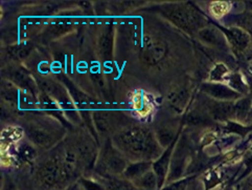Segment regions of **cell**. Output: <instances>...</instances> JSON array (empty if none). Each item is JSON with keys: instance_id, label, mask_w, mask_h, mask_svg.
Segmentation results:
<instances>
[{"instance_id": "obj_22", "label": "cell", "mask_w": 252, "mask_h": 190, "mask_svg": "<svg viewBox=\"0 0 252 190\" xmlns=\"http://www.w3.org/2000/svg\"><path fill=\"white\" fill-rule=\"evenodd\" d=\"M32 49V45L27 42H22L15 44L8 47V54H10L14 59H24L30 54Z\"/></svg>"}, {"instance_id": "obj_32", "label": "cell", "mask_w": 252, "mask_h": 190, "mask_svg": "<svg viewBox=\"0 0 252 190\" xmlns=\"http://www.w3.org/2000/svg\"><path fill=\"white\" fill-rule=\"evenodd\" d=\"M221 190H236V189H234V187H233V186L227 185V186H225L224 188H222Z\"/></svg>"}, {"instance_id": "obj_9", "label": "cell", "mask_w": 252, "mask_h": 190, "mask_svg": "<svg viewBox=\"0 0 252 190\" xmlns=\"http://www.w3.org/2000/svg\"><path fill=\"white\" fill-rule=\"evenodd\" d=\"M234 103L236 101H216L211 105L212 117L219 121L234 119Z\"/></svg>"}, {"instance_id": "obj_18", "label": "cell", "mask_w": 252, "mask_h": 190, "mask_svg": "<svg viewBox=\"0 0 252 190\" xmlns=\"http://www.w3.org/2000/svg\"><path fill=\"white\" fill-rule=\"evenodd\" d=\"M232 4L230 1H213L209 5V12L214 18L220 20L230 13Z\"/></svg>"}, {"instance_id": "obj_7", "label": "cell", "mask_w": 252, "mask_h": 190, "mask_svg": "<svg viewBox=\"0 0 252 190\" xmlns=\"http://www.w3.org/2000/svg\"><path fill=\"white\" fill-rule=\"evenodd\" d=\"M202 92L209 97L215 99L216 101H230L234 102L238 101L242 98V95L239 94L236 90L225 85L223 83H216V82H208L204 83L201 87Z\"/></svg>"}, {"instance_id": "obj_26", "label": "cell", "mask_w": 252, "mask_h": 190, "mask_svg": "<svg viewBox=\"0 0 252 190\" xmlns=\"http://www.w3.org/2000/svg\"><path fill=\"white\" fill-rule=\"evenodd\" d=\"M71 27H72L71 22H68V21H58V22L54 23V26L50 28V34H53V35L64 34V33L68 32Z\"/></svg>"}, {"instance_id": "obj_28", "label": "cell", "mask_w": 252, "mask_h": 190, "mask_svg": "<svg viewBox=\"0 0 252 190\" xmlns=\"http://www.w3.org/2000/svg\"><path fill=\"white\" fill-rule=\"evenodd\" d=\"M94 120H95L96 127L100 131H103V133H107V131L110 130V125H109V122L102 113H99V112L95 113Z\"/></svg>"}, {"instance_id": "obj_20", "label": "cell", "mask_w": 252, "mask_h": 190, "mask_svg": "<svg viewBox=\"0 0 252 190\" xmlns=\"http://www.w3.org/2000/svg\"><path fill=\"white\" fill-rule=\"evenodd\" d=\"M189 92L184 88L174 90L170 95V102L176 110H183L189 100Z\"/></svg>"}, {"instance_id": "obj_6", "label": "cell", "mask_w": 252, "mask_h": 190, "mask_svg": "<svg viewBox=\"0 0 252 190\" xmlns=\"http://www.w3.org/2000/svg\"><path fill=\"white\" fill-rule=\"evenodd\" d=\"M128 164L121 152L114 150L111 146H107L102 156V167L111 176L123 175Z\"/></svg>"}, {"instance_id": "obj_11", "label": "cell", "mask_w": 252, "mask_h": 190, "mask_svg": "<svg viewBox=\"0 0 252 190\" xmlns=\"http://www.w3.org/2000/svg\"><path fill=\"white\" fill-rule=\"evenodd\" d=\"M151 167H153L152 162H133L132 164L128 165L125 172L123 173L124 179L131 182V183H134L136 180L144 176L145 173L152 169Z\"/></svg>"}, {"instance_id": "obj_10", "label": "cell", "mask_w": 252, "mask_h": 190, "mask_svg": "<svg viewBox=\"0 0 252 190\" xmlns=\"http://www.w3.org/2000/svg\"><path fill=\"white\" fill-rule=\"evenodd\" d=\"M198 36L201 41H203L204 43L208 45L224 46L225 44H228L222 31H219L215 28L205 27L199 31Z\"/></svg>"}, {"instance_id": "obj_33", "label": "cell", "mask_w": 252, "mask_h": 190, "mask_svg": "<svg viewBox=\"0 0 252 190\" xmlns=\"http://www.w3.org/2000/svg\"><path fill=\"white\" fill-rule=\"evenodd\" d=\"M248 53H249V58H250V60H251V62H252V45H251V47L249 48Z\"/></svg>"}, {"instance_id": "obj_31", "label": "cell", "mask_w": 252, "mask_h": 190, "mask_svg": "<svg viewBox=\"0 0 252 190\" xmlns=\"http://www.w3.org/2000/svg\"><path fill=\"white\" fill-rule=\"evenodd\" d=\"M3 190H15V187H14L13 185H10V184H6Z\"/></svg>"}, {"instance_id": "obj_25", "label": "cell", "mask_w": 252, "mask_h": 190, "mask_svg": "<svg viewBox=\"0 0 252 190\" xmlns=\"http://www.w3.org/2000/svg\"><path fill=\"white\" fill-rule=\"evenodd\" d=\"M157 138H158V142L160 144V146H169L173 141L175 138V134L174 131L169 129V128H163L158 131L157 134Z\"/></svg>"}, {"instance_id": "obj_23", "label": "cell", "mask_w": 252, "mask_h": 190, "mask_svg": "<svg viewBox=\"0 0 252 190\" xmlns=\"http://www.w3.org/2000/svg\"><path fill=\"white\" fill-rule=\"evenodd\" d=\"M229 75V71L226 68V65L219 63L215 65V68L211 72V76H209V79H211V82H216V83H221V81L225 80L226 78H228Z\"/></svg>"}, {"instance_id": "obj_16", "label": "cell", "mask_w": 252, "mask_h": 190, "mask_svg": "<svg viewBox=\"0 0 252 190\" xmlns=\"http://www.w3.org/2000/svg\"><path fill=\"white\" fill-rule=\"evenodd\" d=\"M134 109L137 111L140 117L146 118L153 111V105L148 100V98L141 93H137L133 98Z\"/></svg>"}, {"instance_id": "obj_15", "label": "cell", "mask_w": 252, "mask_h": 190, "mask_svg": "<svg viewBox=\"0 0 252 190\" xmlns=\"http://www.w3.org/2000/svg\"><path fill=\"white\" fill-rule=\"evenodd\" d=\"M11 78L17 85L32 92L33 88V82L30 74L23 69H16L11 72Z\"/></svg>"}, {"instance_id": "obj_13", "label": "cell", "mask_w": 252, "mask_h": 190, "mask_svg": "<svg viewBox=\"0 0 252 190\" xmlns=\"http://www.w3.org/2000/svg\"><path fill=\"white\" fill-rule=\"evenodd\" d=\"M139 190H156L159 189V182L153 169L149 170L144 176L132 183Z\"/></svg>"}, {"instance_id": "obj_27", "label": "cell", "mask_w": 252, "mask_h": 190, "mask_svg": "<svg viewBox=\"0 0 252 190\" xmlns=\"http://www.w3.org/2000/svg\"><path fill=\"white\" fill-rule=\"evenodd\" d=\"M80 185L83 188V190H105V186L99 184L98 182L91 180V179H86L83 178L80 181Z\"/></svg>"}, {"instance_id": "obj_2", "label": "cell", "mask_w": 252, "mask_h": 190, "mask_svg": "<svg viewBox=\"0 0 252 190\" xmlns=\"http://www.w3.org/2000/svg\"><path fill=\"white\" fill-rule=\"evenodd\" d=\"M71 156L65 158L55 156L46 161L38 169L37 179L39 183L47 190H61L69 183L73 177L74 167Z\"/></svg>"}, {"instance_id": "obj_14", "label": "cell", "mask_w": 252, "mask_h": 190, "mask_svg": "<svg viewBox=\"0 0 252 190\" xmlns=\"http://www.w3.org/2000/svg\"><path fill=\"white\" fill-rule=\"evenodd\" d=\"M229 21L233 23L230 27H237L244 30L252 38V10H247L241 14L233 15Z\"/></svg>"}, {"instance_id": "obj_30", "label": "cell", "mask_w": 252, "mask_h": 190, "mask_svg": "<svg viewBox=\"0 0 252 190\" xmlns=\"http://www.w3.org/2000/svg\"><path fill=\"white\" fill-rule=\"evenodd\" d=\"M243 190H252V175L247 179L246 184L243 186Z\"/></svg>"}, {"instance_id": "obj_24", "label": "cell", "mask_w": 252, "mask_h": 190, "mask_svg": "<svg viewBox=\"0 0 252 190\" xmlns=\"http://www.w3.org/2000/svg\"><path fill=\"white\" fill-rule=\"evenodd\" d=\"M17 156H18V159L20 161L30 162L36 156V152L32 147L29 145H22L21 147H18Z\"/></svg>"}, {"instance_id": "obj_12", "label": "cell", "mask_w": 252, "mask_h": 190, "mask_svg": "<svg viewBox=\"0 0 252 190\" xmlns=\"http://www.w3.org/2000/svg\"><path fill=\"white\" fill-rule=\"evenodd\" d=\"M99 52L105 60H109L112 56V48H113V33L112 28L107 27L103 34L100 35L99 42H98Z\"/></svg>"}, {"instance_id": "obj_4", "label": "cell", "mask_w": 252, "mask_h": 190, "mask_svg": "<svg viewBox=\"0 0 252 190\" xmlns=\"http://www.w3.org/2000/svg\"><path fill=\"white\" fill-rule=\"evenodd\" d=\"M167 54V45L164 41L151 36H145L141 42L140 58L148 65L161 62Z\"/></svg>"}, {"instance_id": "obj_19", "label": "cell", "mask_w": 252, "mask_h": 190, "mask_svg": "<svg viewBox=\"0 0 252 190\" xmlns=\"http://www.w3.org/2000/svg\"><path fill=\"white\" fill-rule=\"evenodd\" d=\"M3 100L12 105H18L20 102V92L11 82H3L2 92H1Z\"/></svg>"}, {"instance_id": "obj_5", "label": "cell", "mask_w": 252, "mask_h": 190, "mask_svg": "<svg viewBox=\"0 0 252 190\" xmlns=\"http://www.w3.org/2000/svg\"><path fill=\"white\" fill-rule=\"evenodd\" d=\"M223 35L234 53L244 54L252 45V38L247 32L237 27L221 28Z\"/></svg>"}, {"instance_id": "obj_3", "label": "cell", "mask_w": 252, "mask_h": 190, "mask_svg": "<svg viewBox=\"0 0 252 190\" xmlns=\"http://www.w3.org/2000/svg\"><path fill=\"white\" fill-rule=\"evenodd\" d=\"M164 15L175 26L189 34L199 33L200 30L205 28L204 16L189 2L175 3L169 6L164 11Z\"/></svg>"}, {"instance_id": "obj_8", "label": "cell", "mask_w": 252, "mask_h": 190, "mask_svg": "<svg viewBox=\"0 0 252 190\" xmlns=\"http://www.w3.org/2000/svg\"><path fill=\"white\" fill-rule=\"evenodd\" d=\"M28 135L33 143L43 148L52 147L57 142V137L52 131L38 125H31L28 128Z\"/></svg>"}, {"instance_id": "obj_17", "label": "cell", "mask_w": 252, "mask_h": 190, "mask_svg": "<svg viewBox=\"0 0 252 190\" xmlns=\"http://www.w3.org/2000/svg\"><path fill=\"white\" fill-rule=\"evenodd\" d=\"M251 110V101L247 98H241L234 103V120L238 122H244L249 117Z\"/></svg>"}, {"instance_id": "obj_21", "label": "cell", "mask_w": 252, "mask_h": 190, "mask_svg": "<svg viewBox=\"0 0 252 190\" xmlns=\"http://www.w3.org/2000/svg\"><path fill=\"white\" fill-rule=\"evenodd\" d=\"M104 186L105 190H137V188L127 180L109 179Z\"/></svg>"}, {"instance_id": "obj_1", "label": "cell", "mask_w": 252, "mask_h": 190, "mask_svg": "<svg viewBox=\"0 0 252 190\" xmlns=\"http://www.w3.org/2000/svg\"><path fill=\"white\" fill-rule=\"evenodd\" d=\"M117 150L135 162H152L161 156L160 144L147 128L132 127L114 138Z\"/></svg>"}, {"instance_id": "obj_29", "label": "cell", "mask_w": 252, "mask_h": 190, "mask_svg": "<svg viewBox=\"0 0 252 190\" xmlns=\"http://www.w3.org/2000/svg\"><path fill=\"white\" fill-rule=\"evenodd\" d=\"M189 181V178L181 179L179 181L172 182V183H167L165 186L161 188V190H183L184 187L188 185V182Z\"/></svg>"}]
</instances>
